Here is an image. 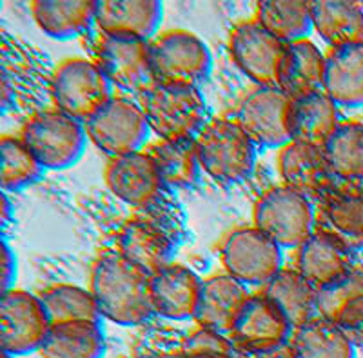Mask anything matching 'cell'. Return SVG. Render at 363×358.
Masks as SVG:
<instances>
[{"mask_svg":"<svg viewBox=\"0 0 363 358\" xmlns=\"http://www.w3.org/2000/svg\"><path fill=\"white\" fill-rule=\"evenodd\" d=\"M196 144L203 173L218 184H242L255 171L258 146L233 116L211 119Z\"/></svg>","mask_w":363,"mask_h":358,"instance_id":"277c9868","label":"cell"},{"mask_svg":"<svg viewBox=\"0 0 363 358\" xmlns=\"http://www.w3.org/2000/svg\"><path fill=\"white\" fill-rule=\"evenodd\" d=\"M340 122V106L323 90L291 99L287 112L291 142L323 148Z\"/></svg>","mask_w":363,"mask_h":358,"instance_id":"44dd1931","label":"cell"},{"mask_svg":"<svg viewBox=\"0 0 363 358\" xmlns=\"http://www.w3.org/2000/svg\"><path fill=\"white\" fill-rule=\"evenodd\" d=\"M0 153H2V171H0V185L2 191H24L42 180L45 169L35 155L29 151L21 135H4L0 139Z\"/></svg>","mask_w":363,"mask_h":358,"instance_id":"d590c367","label":"cell"},{"mask_svg":"<svg viewBox=\"0 0 363 358\" xmlns=\"http://www.w3.org/2000/svg\"><path fill=\"white\" fill-rule=\"evenodd\" d=\"M151 133L160 140L196 139L209 124L207 102L200 86L153 82L138 97Z\"/></svg>","mask_w":363,"mask_h":358,"instance_id":"3957f363","label":"cell"},{"mask_svg":"<svg viewBox=\"0 0 363 358\" xmlns=\"http://www.w3.org/2000/svg\"><path fill=\"white\" fill-rule=\"evenodd\" d=\"M294 251V269H298L318 289L335 282L354 268V251L343 240L322 227H316L313 235Z\"/></svg>","mask_w":363,"mask_h":358,"instance_id":"d6986e66","label":"cell"},{"mask_svg":"<svg viewBox=\"0 0 363 358\" xmlns=\"http://www.w3.org/2000/svg\"><path fill=\"white\" fill-rule=\"evenodd\" d=\"M2 358H17V357H13V354H8V353H2Z\"/></svg>","mask_w":363,"mask_h":358,"instance_id":"b9f144b4","label":"cell"},{"mask_svg":"<svg viewBox=\"0 0 363 358\" xmlns=\"http://www.w3.org/2000/svg\"><path fill=\"white\" fill-rule=\"evenodd\" d=\"M285 44L272 37L267 29L245 18L233 26L229 33V55L240 73L255 86H274Z\"/></svg>","mask_w":363,"mask_h":358,"instance_id":"5bb4252c","label":"cell"},{"mask_svg":"<svg viewBox=\"0 0 363 358\" xmlns=\"http://www.w3.org/2000/svg\"><path fill=\"white\" fill-rule=\"evenodd\" d=\"M318 227L351 247L352 251L363 247V184L336 185L323 200L318 202Z\"/></svg>","mask_w":363,"mask_h":358,"instance_id":"d4e9b609","label":"cell"},{"mask_svg":"<svg viewBox=\"0 0 363 358\" xmlns=\"http://www.w3.org/2000/svg\"><path fill=\"white\" fill-rule=\"evenodd\" d=\"M2 293H8L15 288L17 280V255L6 240H2Z\"/></svg>","mask_w":363,"mask_h":358,"instance_id":"74e56055","label":"cell"},{"mask_svg":"<svg viewBox=\"0 0 363 358\" xmlns=\"http://www.w3.org/2000/svg\"><path fill=\"white\" fill-rule=\"evenodd\" d=\"M277 164L284 185L300 191L313 202L323 200L338 185L323 148L289 142L278 151Z\"/></svg>","mask_w":363,"mask_h":358,"instance_id":"e0dca14e","label":"cell"},{"mask_svg":"<svg viewBox=\"0 0 363 358\" xmlns=\"http://www.w3.org/2000/svg\"><path fill=\"white\" fill-rule=\"evenodd\" d=\"M89 291L102 318L116 325H142L153 317L151 273L122 253L106 251L93 262Z\"/></svg>","mask_w":363,"mask_h":358,"instance_id":"7a4b0ae2","label":"cell"},{"mask_svg":"<svg viewBox=\"0 0 363 358\" xmlns=\"http://www.w3.org/2000/svg\"><path fill=\"white\" fill-rule=\"evenodd\" d=\"M236 353H200V354H189V357L182 358H235Z\"/></svg>","mask_w":363,"mask_h":358,"instance_id":"60d3db41","label":"cell"},{"mask_svg":"<svg viewBox=\"0 0 363 358\" xmlns=\"http://www.w3.org/2000/svg\"><path fill=\"white\" fill-rule=\"evenodd\" d=\"M149 67L155 82H184L200 86L213 71L209 45L187 29H169L147 44Z\"/></svg>","mask_w":363,"mask_h":358,"instance_id":"ba28073f","label":"cell"},{"mask_svg":"<svg viewBox=\"0 0 363 358\" xmlns=\"http://www.w3.org/2000/svg\"><path fill=\"white\" fill-rule=\"evenodd\" d=\"M318 317L338 325L351 338L363 340V269L352 268L318 289Z\"/></svg>","mask_w":363,"mask_h":358,"instance_id":"7402d4cb","label":"cell"},{"mask_svg":"<svg viewBox=\"0 0 363 358\" xmlns=\"http://www.w3.org/2000/svg\"><path fill=\"white\" fill-rule=\"evenodd\" d=\"M164 18L158 0H100L96 2L95 26L100 33L151 40Z\"/></svg>","mask_w":363,"mask_h":358,"instance_id":"ffe728a7","label":"cell"},{"mask_svg":"<svg viewBox=\"0 0 363 358\" xmlns=\"http://www.w3.org/2000/svg\"><path fill=\"white\" fill-rule=\"evenodd\" d=\"M252 18L284 44L307 40L314 31L311 2L306 0H260Z\"/></svg>","mask_w":363,"mask_h":358,"instance_id":"d6a6232c","label":"cell"},{"mask_svg":"<svg viewBox=\"0 0 363 358\" xmlns=\"http://www.w3.org/2000/svg\"><path fill=\"white\" fill-rule=\"evenodd\" d=\"M21 139L45 171H62L79 164L89 142L82 120L57 107L29 116L21 129Z\"/></svg>","mask_w":363,"mask_h":358,"instance_id":"5b68a950","label":"cell"},{"mask_svg":"<svg viewBox=\"0 0 363 358\" xmlns=\"http://www.w3.org/2000/svg\"><path fill=\"white\" fill-rule=\"evenodd\" d=\"M13 219V213H11V202H9L8 193L2 191V224L8 226L9 220Z\"/></svg>","mask_w":363,"mask_h":358,"instance_id":"ab89813d","label":"cell"},{"mask_svg":"<svg viewBox=\"0 0 363 358\" xmlns=\"http://www.w3.org/2000/svg\"><path fill=\"white\" fill-rule=\"evenodd\" d=\"M294 330L318 317V288L294 268H284L262 288Z\"/></svg>","mask_w":363,"mask_h":358,"instance_id":"f546056e","label":"cell"},{"mask_svg":"<svg viewBox=\"0 0 363 358\" xmlns=\"http://www.w3.org/2000/svg\"><path fill=\"white\" fill-rule=\"evenodd\" d=\"M51 322L40 297L13 288L0 298V347L2 353L22 357L40 349Z\"/></svg>","mask_w":363,"mask_h":358,"instance_id":"7c38bea8","label":"cell"},{"mask_svg":"<svg viewBox=\"0 0 363 358\" xmlns=\"http://www.w3.org/2000/svg\"><path fill=\"white\" fill-rule=\"evenodd\" d=\"M149 155L153 157L167 191L191 190L199 184L203 173L199 144L196 139L191 136L158 140L157 144L151 146Z\"/></svg>","mask_w":363,"mask_h":358,"instance_id":"83f0119b","label":"cell"},{"mask_svg":"<svg viewBox=\"0 0 363 358\" xmlns=\"http://www.w3.org/2000/svg\"><path fill=\"white\" fill-rule=\"evenodd\" d=\"M149 40L100 33L93 44V62L120 93L136 99L155 82L149 67Z\"/></svg>","mask_w":363,"mask_h":358,"instance_id":"8fae6325","label":"cell"},{"mask_svg":"<svg viewBox=\"0 0 363 358\" xmlns=\"http://www.w3.org/2000/svg\"><path fill=\"white\" fill-rule=\"evenodd\" d=\"M200 353H236V347L227 335L196 325L182 342V357Z\"/></svg>","mask_w":363,"mask_h":358,"instance_id":"8d00e7d4","label":"cell"},{"mask_svg":"<svg viewBox=\"0 0 363 358\" xmlns=\"http://www.w3.org/2000/svg\"><path fill=\"white\" fill-rule=\"evenodd\" d=\"M235 358H293L289 344L267 349H236Z\"/></svg>","mask_w":363,"mask_h":358,"instance_id":"f35d334b","label":"cell"},{"mask_svg":"<svg viewBox=\"0 0 363 358\" xmlns=\"http://www.w3.org/2000/svg\"><path fill=\"white\" fill-rule=\"evenodd\" d=\"M29 9L38 29L55 40H73L95 26L96 2L91 0H35Z\"/></svg>","mask_w":363,"mask_h":358,"instance_id":"484cf974","label":"cell"},{"mask_svg":"<svg viewBox=\"0 0 363 358\" xmlns=\"http://www.w3.org/2000/svg\"><path fill=\"white\" fill-rule=\"evenodd\" d=\"M218 255L223 273L244 286L264 288L284 269V247L255 226H240L225 233Z\"/></svg>","mask_w":363,"mask_h":358,"instance_id":"9c48e42d","label":"cell"},{"mask_svg":"<svg viewBox=\"0 0 363 358\" xmlns=\"http://www.w3.org/2000/svg\"><path fill=\"white\" fill-rule=\"evenodd\" d=\"M108 190L128 206L142 210L165 193L164 182L149 151H136L109 158L104 169Z\"/></svg>","mask_w":363,"mask_h":358,"instance_id":"2e32d148","label":"cell"},{"mask_svg":"<svg viewBox=\"0 0 363 358\" xmlns=\"http://www.w3.org/2000/svg\"><path fill=\"white\" fill-rule=\"evenodd\" d=\"M169 193L136 210L116 233V251L151 275L173 264L186 240V217Z\"/></svg>","mask_w":363,"mask_h":358,"instance_id":"6da1fadb","label":"cell"},{"mask_svg":"<svg viewBox=\"0 0 363 358\" xmlns=\"http://www.w3.org/2000/svg\"><path fill=\"white\" fill-rule=\"evenodd\" d=\"M252 226L284 249H296L318 227V210L309 197L289 185H272L255 202Z\"/></svg>","mask_w":363,"mask_h":358,"instance_id":"8992f818","label":"cell"},{"mask_svg":"<svg viewBox=\"0 0 363 358\" xmlns=\"http://www.w3.org/2000/svg\"><path fill=\"white\" fill-rule=\"evenodd\" d=\"M323 153L336 180L343 184L363 182V122H340L323 146Z\"/></svg>","mask_w":363,"mask_h":358,"instance_id":"836d02e7","label":"cell"},{"mask_svg":"<svg viewBox=\"0 0 363 358\" xmlns=\"http://www.w3.org/2000/svg\"><path fill=\"white\" fill-rule=\"evenodd\" d=\"M249 297L247 286L227 273H215L202 280L199 304L193 320L199 327L229 337L240 308Z\"/></svg>","mask_w":363,"mask_h":358,"instance_id":"603a6c76","label":"cell"},{"mask_svg":"<svg viewBox=\"0 0 363 358\" xmlns=\"http://www.w3.org/2000/svg\"><path fill=\"white\" fill-rule=\"evenodd\" d=\"M323 91L340 107L363 106V40L329 48L323 60Z\"/></svg>","mask_w":363,"mask_h":358,"instance_id":"cb8c5ba5","label":"cell"},{"mask_svg":"<svg viewBox=\"0 0 363 358\" xmlns=\"http://www.w3.org/2000/svg\"><path fill=\"white\" fill-rule=\"evenodd\" d=\"M294 327L264 293L245 298L233 322L229 338L236 349H267L289 344Z\"/></svg>","mask_w":363,"mask_h":358,"instance_id":"9a60e30c","label":"cell"},{"mask_svg":"<svg viewBox=\"0 0 363 358\" xmlns=\"http://www.w3.org/2000/svg\"><path fill=\"white\" fill-rule=\"evenodd\" d=\"M289 347L293 358H356L354 340L322 317L296 327Z\"/></svg>","mask_w":363,"mask_h":358,"instance_id":"1f68e13d","label":"cell"},{"mask_svg":"<svg viewBox=\"0 0 363 358\" xmlns=\"http://www.w3.org/2000/svg\"><path fill=\"white\" fill-rule=\"evenodd\" d=\"M291 99L274 86H255L240 100L233 119L244 128L258 148L278 149L291 142L287 112Z\"/></svg>","mask_w":363,"mask_h":358,"instance_id":"4fadbf2b","label":"cell"},{"mask_svg":"<svg viewBox=\"0 0 363 358\" xmlns=\"http://www.w3.org/2000/svg\"><path fill=\"white\" fill-rule=\"evenodd\" d=\"M38 297L51 324L74 320L102 322L99 305L86 288L74 284H55L40 291Z\"/></svg>","mask_w":363,"mask_h":358,"instance_id":"e575fe53","label":"cell"},{"mask_svg":"<svg viewBox=\"0 0 363 358\" xmlns=\"http://www.w3.org/2000/svg\"><path fill=\"white\" fill-rule=\"evenodd\" d=\"M313 28L329 48L363 40V4L352 0H313Z\"/></svg>","mask_w":363,"mask_h":358,"instance_id":"4dcf8cb0","label":"cell"},{"mask_svg":"<svg viewBox=\"0 0 363 358\" xmlns=\"http://www.w3.org/2000/svg\"><path fill=\"white\" fill-rule=\"evenodd\" d=\"M323 60L325 53H322L309 38L285 44L277 86L289 99L323 90Z\"/></svg>","mask_w":363,"mask_h":358,"instance_id":"4316f807","label":"cell"},{"mask_svg":"<svg viewBox=\"0 0 363 358\" xmlns=\"http://www.w3.org/2000/svg\"><path fill=\"white\" fill-rule=\"evenodd\" d=\"M106 337L102 322L74 320L51 324L38 354L42 358H102Z\"/></svg>","mask_w":363,"mask_h":358,"instance_id":"f1b7e54d","label":"cell"},{"mask_svg":"<svg viewBox=\"0 0 363 358\" xmlns=\"http://www.w3.org/2000/svg\"><path fill=\"white\" fill-rule=\"evenodd\" d=\"M50 93L53 107L82 122L115 95L113 86L93 58L82 57L66 58L55 67Z\"/></svg>","mask_w":363,"mask_h":358,"instance_id":"30bf717a","label":"cell"},{"mask_svg":"<svg viewBox=\"0 0 363 358\" xmlns=\"http://www.w3.org/2000/svg\"><path fill=\"white\" fill-rule=\"evenodd\" d=\"M87 139L109 158L144 151L151 135L145 113L138 100L125 95H113L86 120Z\"/></svg>","mask_w":363,"mask_h":358,"instance_id":"52a82bcc","label":"cell"},{"mask_svg":"<svg viewBox=\"0 0 363 358\" xmlns=\"http://www.w3.org/2000/svg\"><path fill=\"white\" fill-rule=\"evenodd\" d=\"M202 280L184 264H169L151 275V304L157 317L167 320H193Z\"/></svg>","mask_w":363,"mask_h":358,"instance_id":"ac0fdd59","label":"cell"}]
</instances>
